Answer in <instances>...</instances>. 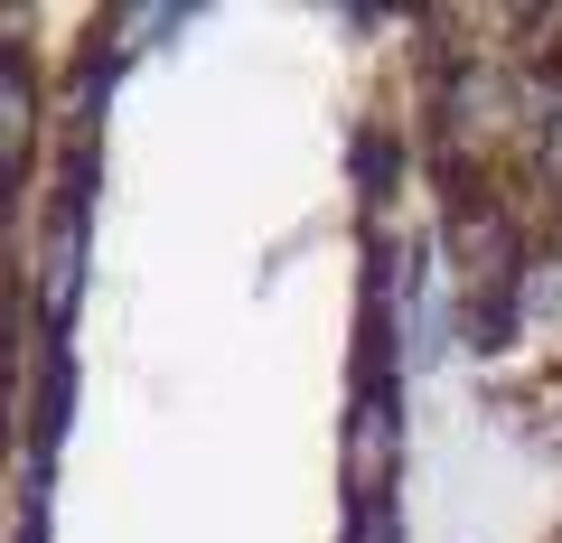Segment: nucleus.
I'll return each instance as SVG.
<instances>
[{
	"label": "nucleus",
	"mask_w": 562,
	"mask_h": 543,
	"mask_svg": "<svg viewBox=\"0 0 562 543\" xmlns=\"http://www.w3.org/2000/svg\"><path fill=\"white\" fill-rule=\"evenodd\" d=\"M422 272L479 384L562 431V10H394Z\"/></svg>",
	"instance_id": "2"
},
{
	"label": "nucleus",
	"mask_w": 562,
	"mask_h": 543,
	"mask_svg": "<svg viewBox=\"0 0 562 543\" xmlns=\"http://www.w3.org/2000/svg\"><path fill=\"white\" fill-rule=\"evenodd\" d=\"M543 543H562V516H553V524H543Z\"/></svg>",
	"instance_id": "4"
},
{
	"label": "nucleus",
	"mask_w": 562,
	"mask_h": 543,
	"mask_svg": "<svg viewBox=\"0 0 562 543\" xmlns=\"http://www.w3.org/2000/svg\"><path fill=\"white\" fill-rule=\"evenodd\" d=\"M57 38H66V10H0V468H10V431H20L29 253H38V160H47Z\"/></svg>",
	"instance_id": "3"
},
{
	"label": "nucleus",
	"mask_w": 562,
	"mask_h": 543,
	"mask_svg": "<svg viewBox=\"0 0 562 543\" xmlns=\"http://www.w3.org/2000/svg\"><path fill=\"white\" fill-rule=\"evenodd\" d=\"M394 10H66L0 543H413Z\"/></svg>",
	"instance_id": "1"
}]
</instances>
